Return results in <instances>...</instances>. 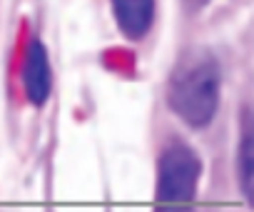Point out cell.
I'll list each match as a JSON object with an SVG mask.
<instances>
[{"label": "cell", "instance_id": "obj_1", "mask_svg": "<svg viewBox=\"0 0 254 212\" xmlns=\"http://www.w3.org/2000/svg\"><path fill=\"white\" fill-rule=\"evenodd\" d=\"M222 97V68L207 48H190L177 55L165 82L167 110L190 130L212 125Z\"/></svg>", "mask_w": 254, "mask_h": 212}, {"label": "cell", "instance_id": "obj_2", "mask_svg": "<svg viewBox=\"0 0 254 212\" xmlns=\"http://www.w3.org/2000/svg\"><path fill=\"white\" fill-rule=\"evenodd\" d=\"M202 180L199 152L177 133H165L155 147L152 212H192Z\"/></svg>", "mask_w": 254, "mask_h": 212}, {"label": "cell", "instance_id": "obj_3", "mask_svg": "<svg viewBox=\"0 0 254 212\" xmlns=\"http://www.w3.org/2000/svg\"><path fill=\"white\" fill-rule=\"evenodd\" d=\"M8 82H10V97H15L20 105H28L33 110H43L53 97L55 72H53L48 45L28 25L18 35L10 58Z\"/></svg>", "mask_w": 254, "mask_h": 212}, {"label": "cell", "instance_id": "obj_4", "mask_svg": "<svg viewBox=\"0 0 254 212\" xmlns=\"http://www.w3.org/2000/svg\"><path fill=\"white\" fill-rule=\"evenodd\" d=\"M110 13L127 43L142 45L157 20V0H110Z\"/></svg>", "mask_w": 254, "mask_h": 212}, {"label": "cell", "instance_id": "obj_5", "mask_svg": "<svg viewBox=\"0 0 254 212\" xmlns=\"http://www.w3.org/2000/svg\"><path fill=\"white\" fill-rule=\"evenodd\" d=\"M237 182L247 205L254 210V105L239 115V142H237Z\"/></svg>", "mask_w": 254, "mask_h": 212}, {"label": "cell", "instance_id": "obj_6", "mask_svg": "<svg viewBox=\"0 0 254 212\" xmlns=\"http://www.w3.org/2000/svg\"><path fill=\"white\" fill-rule=\"evenodd\" d=\"M207 3H209V0H180V5H182V13H185V15H197Z\"/></svg>", "mask_w": 254, "mask_h": 212}, {"label": "cell", "instance_id": "obj_7", "mask_svg": "<svg viewBox=\"0 0 254 212\" xmlns=\"http://www.w3.org/2000/svg\"><path fill=\"white\" fill-rule=\"evenodd\" d=\"M45 212H53V210H45Z\"/></svg>", "mask_w": 254, "mask_h": 212}]
</instances>
